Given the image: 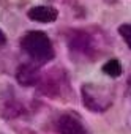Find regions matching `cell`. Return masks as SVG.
I'll return each mask as SVG.
<instances>
[{
	"instance_id": "obj_5",
	"label": "cell",
	"mask_w": 131,
	"mask_h": 134,
	"mask_svg": "<svg viewBox=\"0 0 131 134\" xmlns=\"http://www.w3.org/2000/svg\"><path fill=\"white\" fill-rule=\"evenodd\" d=\"M29 18L35 22H52L57 19V10L52 7H35L29 11Z\"/></svg>"
},
{
	"instance_id": "obj_7",
	"label": "cell",
	"mask_w": 131,
	"mask_h": 134,
	"mask_svg": "<svg viewBox=\"0 0 131 134\" xmlns=\"http://www.w3.org/2000/svg\"><path fill=\"white\" fill-rule=\"evenodd\" d=\"M118 33L122 35V38L125 40V43L128 44V47L131 49V24H123L118 27Z\"/></svg>"
},
{
	"instance_id": "obj_4",
	"label": "cell",
	"mask_w": 131,
	"mask_h": 134,
	"mask_svg": "<svg viewBox=\"0 0 131 134\" xmlns=\"http://www.w3.org/2000/svg\"><path fill=\"white\" fill-rule=\"evenodd\" d=\"M16 79L21 85L30 87V85H35L38 82L40 76H38V71L33 65H22V66H19V70L16 73Z\"/></svg>"
},
{
	"instance_id": "obj_8",
	"label": "cell",
	"mask_w": 131,
	"mask_h": 134,
	"mask_svg": "<svg viewBox=\"0 0 131 134\" xmlns=\"http://www.w3.org/2000/svg\"><path fill=\"white\" fill-rule=\"evenodd\" d=\"M5 41H7V36H5V33H3L2 30H0V46H3Z\"/></svg>"
},
{
	"instance_id": "obj_3",
	"label": "cell",
	"mask_w": 131,
	"mask_h": 134,
	"mask_svg": "<svg viewBox=\"0 0 131 134\" xmlns=\"http://www.w3.org/2000/svg\"><path fill=\"white\" fill-rule=\"evenodd\" d=\"M57 129L60 134H87L81 120L73 115H62L57 121Z\"/></svg>"
},
{
	"instance_id": "obj_2",
	"label": "cell",
	"mask_w": 131,
	"mask_h": 134,
	"mask_svg": "<svg viewBox=\"0 0 131 134\" xmlns=\"http://www.w3.org/2000/svg\"><path fill=\"white\" fill-rule=\"evenodd\" d=\"M82 98H84V104L89 109L95 110V112L106 110L112 103L111 93L107 92V88L98 87V85H93V84H89V85L82 87Z\"/></svg>"
},
{
	"instance_id": "obj_1",
	"label": "cell",
	"mask_w": 131,
	"mask_h": 134,
	"mask_svg": "<svg viewBox=\"0 0 131 134\" xmlns=\"http://www.w3.org/2000/svg\"><path fill=\"white\" fill-rule=\"evenodd\" d=\"M22 49L35 62H47L54 57L51 40L43 32H30L22 38Z\"/></svg>"
},
{
	"instance_id": "obj_6",
	"label": "cell",
	"mask_w": 131,
	"mask_h": 134,
	"mask_svg": "<svg viewBox=\"0 0 131 134\" xmlns=\"http://www.w3.org/2000/svg\"><path fill=\"white\" fill-rule=\"evenodd\" d=\"M103 71L111 77H118L122 74V65L118 60H109L107 63H104Z\"/></svg>"
}]
</instances>
